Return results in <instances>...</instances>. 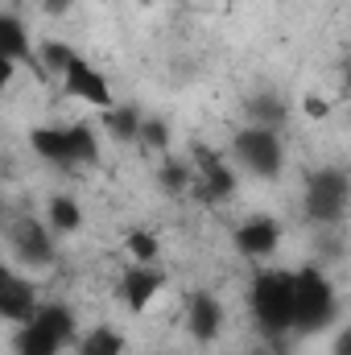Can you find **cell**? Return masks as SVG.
Instances as JSON below:
<instances>
[{
	"label": "cell",
	"mask_w": 351,
	"mask_h": 355,
	"mask_svg": "<svg viewBox=\"0 0 351 355\" xmlns=\"http://www.w3.org/2000/svg\"><path fill=\"white\" fill-rule=\"evenodd\" d=\"M248 310L268 343H285V335H293V268H257L248 285Z\"/></svg>",
	"instance_id": "cell-1"
},
{
	"label": "cell",
	"mask_w": 351,
	"mask_h": 355,
	"mask_svg": "<svg viewBox=\"0 0 351 355\" xmlns=\"http://www.w3.org/2000/svg\"><path fill=\"white\" fill-rule=\"evenodd\" d=\"M339 318V293L318 265L293 268V335H323Z\"/></svg>",
	"instance_id": "cell-2"
},
{
	"label": "cell",
	"mask_w": 351,
	"mask_h": 355,
	"mask_svg": "<svg viewBox=\"0 0 351 355\" xmlns=\"http://www.w3.org/2000/svg\"><path fill=\"white\" fill-rule=\"evenodd\" d=\"M302 211L314 227H335L343 223L351 211V174L339 166H323L306 174V194H302Z\"/></svg>",
	"instance_id": "cell-3"
},
{
	"label": "cell",
	"mask_w": 351,
	"mask_h": 355,
	"mask_svg": "<svg viewBox=\"0 0 351 355\" xmlns=\"http://www.w3.org/2000/svg\"><path fill=\"white\" fill-rule=\"evenodd\" d=\"M232 162L244 174L277 182L285 170V145H281V128H264V124H244L232 137Z\"/></svg>",
	"instance_id": "cell-4"
},
{
	"label": "cell",
	"mask_w": 351,
	"mask_h": 355,
	"mask_svg": "<svg viewBox=\"0 0 351 355\" xmlns=\"http://www.w3.org/2000/svg\"><path fill=\"white\" fill-rule=\"evenodd\" d=\"M8 240V257L29 272H42L58 261V244H54V232L46 219H33V215H17L4 232Z\"/></svg>",
	"instance_id": "cell-5"
},
{
	"label": "cell",
	"mask_w": 351,
	"mask_h": 355,
	"mask_svg": "<svg viewBox=\"0 0 351 355\" xmlns=\"http://www.w3.org/2000/svg\"><path fill=\"white\" fill-rule=\"evenodd\" d=\"M190 162H194V198L198 202H207V207H219V202H228V198H236V190H240V178H236V166L223 157V153H215L211 145H194L190 149Z\"/></svg>",
	"instance_id": "cell-6"
},
{
	"label": "cell",
	"mask_w": 351,
	"mask_h": 355,
	"mask_svg": "<svg viewBox=\"0 0 351 355\" xmlns=\"http://www.w3.org/2000/svg\"><path fill=\"white\" fill-rule=\"evenodd\" d=\"M232 244L244 261L252 265H268L281 248V223L273 215H248L236 232H232Z\"/></svg>",
	"instance_id": "cell-7"
},
{
	"label": "cell",
	"mask_w": 351,
	"mask_h": 355,
	"mask_svg": "<svg viewBox=\"0 0 351 355\" xmlns=\"http://www.w3.org/2000/svg\"><path fill=\"white\" fill-rule=\"evenodd\" d=\"M223 302L211 293V289H194L186 297V335L194 343H215L219 331H223Z\"/></svg>",
	"instance_id": "cell-8"
},
{
	"label": "cell",
	"mask_w": 351,
	"mask_h": 355,
	"mask_svg": "<svg viewBox=\"0 0 351 355\" xmlns=\"http://www.w3.org/2000/svg\"><path fill=\"white\" fill-rule=\"evenodd\" d=\"M166 272L157 265H128L124 268V277H120V302L132 310V314H145L149 306H153V297L166 289Z\"/></svg>",
	"instance_id": "cell-9"
},
{
	"label": "cell",
	"mask_w": 351,
	"mask_h": 355,
	"mask_svg": "<svg viewBox=\"0 0 351 355\" xmlns=\"http://www.w3.org/2000/svg\"><path fill=\"white\" fill-rule=\"evenodd\" d=\"M62 87L71 99H79V103H91V107H99V112H108V107H116V99H112V87H108V79L91 67L87 58L79 54L75 62H71V71H67V79H62Z\"/></svg>",
	"instance_id": "cell-10"
},
{
	"label": "cell",
	"mask_w": 351,
	"mask_h": 355,
	"mask_svg": "<svg viewBox=\"0 0 351 355\" xmlns=\"http://www.w3.org/2000/svg\"><path fill=\"white\" fill-rule=\"evenodd\" d=\"M37 285L29 281V277H21V272H4L0 277V314L8 318V322H17V327H25V322H33V314H37Z\"/></svg>",
	"instance_id": "cell-11"
},
{
	"label": "cell",
	"mask_w": 351,
	"mask_h": 355,
	"mask_svg": "<svg viewBox=\"0 0 351 355\" xmlns=\"http://www.w3.org/2000/svg\"><path fill=\"white\" fill-rule=\"evenodd\" d=\"M0 58H8V62H25V67H33L37 75H42V62H37V54H33V37H29V29H25V21L17 17V12H4L0 17Z\"/></svg>",
	"instance_id": "cell-12"
},
{
	"label": "cell",
	"mask_w": 351,
	"mask_h": 355,
	"mask_svg": "<svg viewBox=\"0 0 351 355\" xmlns=\"http://www.w3.org/2000/svg\"><path fill=\"white\" fill-rule=\"evenodd\" d=\"M29 149H33L46 166H54V170H79V166H75V153H71L67 128H33V132H29Z\"/></svg>",
	"instance_id": "cell-13"
},
{
	"label": "cell",
	"mask_w": 351,
	"mask_h": 355,
	"mask_svg": "<svg viewBox=\"0 0 351 355\" xmlns=\"http://www.w3.org/2000/svg\"><path fill=\"white\" fill-rule=\"evenodd\" d=\"M12 352H17V355H62V352H67V343H62L50 327H42V322L33 318V322H25V327L17 331Z\"/></svg>",
	"instance_id": "cell-14"
},
{
	"label": "cell",
	"mask_w": 351,
	"mask_h": 355,
	"mask_svg": "<svg viewBox=\"0 0 351 355\" xmlns=\"http://www.w3.org/2000/svg\"><path fill=\"white\" fill-rule=\"evenodd\" d=\"M46 223H50L54 236H75V232L83 227V207H79V198H75V194H50V202H46Z\"/></svg>",
	"instance_id": "cell-15"
},
{
	"label": "cell",
	"mask_w": 351,
	"mask_h": 355,
	"mask_svg": "<svg viewBox=\"0 0 351 355\" xmlns=\"http://www.w3.org/2000/svg\"><path fill=\"white\" fill-rule=\"evenodd\" d=\"M99 120H103V128H108L112 141H137L141 124H145V112L137 103H116V107L99 112Z\"/></svg>",
	"instance_id": "cell-16"
},
{
	"label": "cell",
	"mask_w": 351,
	"mask_h": 355,
	"mask_svg": "<svg viewBox=\"0 0 351 355\" xmlns=\"http://www.w3.org/2000/svg\"><path fill=\"white\" fill-rule=\"evenodd\" d=\"M75 58H79V50H75L71 42H62V37L37 42V62H42V75H46V79H67V71H71Z\"/></svg>",
	"instance_id": "cell-17"
},
{
	"label": "cell",
	"mask_w": 351,
	"mask_h": 355,
	"mask_svg": "<svg viewBox=\"0 0 351 355\" xmlns=\"http://www.w3.org/2000/svg\"><path fill=\"white\" fill-rule=\"evenodd\" d=\"M194 162L190 157H174V153H166L162 157V166H157V186L166 190V194H190L194 190Z\"/></svg>",
	"instance_id": "cell-18"
},
{
	"label": "cell",
	"mask_w": 351,
	"mask_h": 355,
	"mask_svg": "<svg viewBox=\"0 0 351 355\" xmlns=\"http://www.w3.org/2000/svg\"><path fill=\"white\" fill-rule=\"evenodd\" d=\"M244 112H248V124H264V128H281L285 116H289V107H285V99L277 91H257L244 103Z\"/></svg>",
	"instance_id": "cell-19"
},
{
	"label": "cell",
	"mask_w": 351,
	"mask_h": 355,
	"mask_svg": "<svg viewBox=\"0 0 351 355\" xmlns=\"http://www.w3.org/2000/svg\"><path fill=\"white\" fill-rule=\"evenodd\" d=\"M124 335L116 331V327H108V322H99V327H91L79 335V343H75V352L79 355H124Z\"/></svg>",
	"instance_id": "cell-20"
},
{
	"label": "cell",
	"mask_w": 351,
	"mask_h": 355,
	"mask_svg": "<svg viewBox=\"0 0 351 355\" xmlns=\"http://www.w3.org/2000/svg\"><path fill=\"white\" fill-rule=\"evenodd\" d=\"M67 137H71V153H75V166H79V170L99 166V137H95L91 124H83V120L67 124Z\"/></svg>",
	"instance_id": "cell-21"
},
{
	"label": "cell",
	"mask_w": 351,
	"mask_h": 355,
	"mask_svg": "<svg viewBox=\"0 0 351 355\" xmlns=\"http://www.w3.org/2000/svg\"><path fill=\"white\" fill-rule=\"evenodd\" d=\"M137 145H141V149H149V153H162V157H166V153H170V145H174V128H170V120H166V116H145Z\"/></svg>",
	"instance_id": "cell-22"
},
{
	"label": "cell",
	"mask_w": 351,
	"mask_h": 355,
	"mask_svg": "<svg viewBox=\"0 0 351 355\" xmlns=\"http://www.w3.org/2000/svg\"><path fill=\"white\" fill-rule=\"evenodd\" d=\"M124 248H128L132 265H157V257H162V240H157L149 227H132V232L124 236Z\"/></svg>",
	"instance_id": "cell-23"
},
{
	"label": "cell",
	"mask_w": 351,
	"mask_h": 355,
	"mask_svg": "<svg viewBox=\"0 0 351 355\" xmlns=\"http://www.w3.org/2000/svg\"><path fill=\"white\" fill-rule=\"evenodd\" d=\"M302 112H306L310 120H327V116H331V103H327L323 95H306V99H302Z\"/></svg>",
	"instance_id": "cell-24"
},
{
	"label": "cell",
	"mask_w": 351,
	"mask_h": 355,
	"mask_svg": "<svg viewBox=\"0 0 351 355\" xmlns=\"http://www.w3.org/2000/svg\"><path fill=\"white\" fill-rule=\"evenodd\" d=\"M75 8V0H42V12L46 17H67Z\"/></svg>",
	"instance_id": "cell-25"
},
{
	"label": "cell",
	"mask_w": 351,
	"mask_h": 355,
	"mask_svg": "<svg viewBox=\"0 0 351 355\" xmlns=\"http://www.w3.org/2000/svg\"><path fill=\"white\" fill-rule=\"evenodd\" d=\"M331 355H351V327H343V331L335 335V343H331Z\"/></svg>",
	"instance_id": "cell-26"
},
{
	"label": "cell",
	"mask_w": 351,
	"mask_h": 355,
	"mask_svg": "<svg viewBox=\"0 0 351 355\" xmlns=\"http://www.w3.org/2000/svg\"><path fill=\"white\" fill-rule=\"evenodd\" d=\"M244 355H285V343H268V339H264L257 347H248Z\"/></svg>",
	"instance_id": "cell-27"
},
{
	"label": "cell",
	"mask_w": 351,
	"mask_h": 355,
	"mask_svg": "<svg viewBox=\"0 0 351 355\" xmlns=\"http://www.w3.org/2000/svg\"><path fill=\"white\" fill-rule=\"evenodd\" d=\"M343 91H348V95H351V62H348V67H343Z\"/></svg>",
	"instance_id": "cell-28"
}]
</instances>
